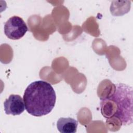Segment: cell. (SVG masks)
<instances>
[{"label":"cell","instance_id":"6da1fadb","mask_svg":"<svg viewBox=\"0 0 133 133\" xmlns=\"http://www.w3.org/2000/svg\"><path fill=\"white\" fill-rule=\"evenodd\" d=\"M112 94L105 98H101V112L107 118H116L123 125L132 123V89L122 83L114 85Z\"/></svg>","mask_w":133,"mask_h":133},{"label":"cell","instance_id":"7a4b0ae2","mask_svg":"<svg viewBox=\"0 0 133 133\" xmlns=\"http://www.w3.org/2000/svg\"><path fill=\"white\" fill-rule=\"evenodd\" d=\"M25 110L30 114L41 117L49 114L55 105L56 95L51 85L44 81L31 83L23 95Z\"/></svg>","mask_w":133,"mask_h":133},{"label":"cell","instance_id":"3957f363","mask_svg":"<svg viewBox=\"0 0 133 133\" xmlns=\"http://www.w3.org/2000/svg\"><path fill=\"white\" fill-rule=\"evenodd\" d=\"M28 28L24 20L20 17H10L4 24V33L9 39L16 40L22 38Z\"/></svg>","mask_w":133,"mask_h":133},{"label":"cell","instance_id":"277c9868","mask_svg":"<svg viewBox=\"0 0 133 133\" xmlns=\"http://www.w3.org/2000/svg\"><path fill=\"white\" fill-rule=\"evenodd\" d=\"M4 111L6 114L18 115L24 111L25 104L23 99L18 95L12 94L4 103Z\"/></svg>","mask_w":133,"mask_h":133},{"label":"cell","instance_id":"5b68a950","mask_svg":"<svg viewBox=\"0 0 133 133\" xmlns=\"http://www.w3.org/2000/svg\"><path fill=\"white\" fill-rule=\"evenodd\" d=\"M77 126V121L71 117H61L57 122V129L61 133H75Z\"/></svg>","mask_w":133,"mask_h":133}]
</instances>
